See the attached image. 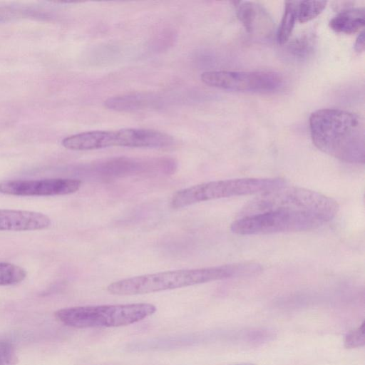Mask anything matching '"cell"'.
Wrapping results in <instances>:
<instances>
[{"mask_svg": "<svg viewBox=\"0 0 365 365\" xmlns=\"http://www.w3.org/2000/svg\"><path fill=\"white\" fill-rule=\"evenodd\" d=\"M314 145L323 153L341 161L364 164L365 128L359 115L338 108L313 112L309 119Z\"/></svg>", "mask_w": 365, "mask_h": 365, "instance_id": "cell-1", "label": "cell"}, {"mask_svg": "<svg viewBox=\"0 0 365 365\" xmlns=\"http://www.w3.org/2000/svg\"><path fill=\"white\" fill-rule=\"evenodd\" d=\"M256 262L165 271L135 276L114 282L107 291L115 295H136L175 289L225 279L243 277L261 273Z\"/></svg>", "mask_w": 365, "mask_h": 365, "instance_id": "cell-2", "label": "cell"}, {"mask_svg": "<svg viewBox=\"0 0 365 365\" xmlns=\"http://www.w3.org/2000/svg\"><path fill=\"white\" fill-rule=\"evenodd\" d=\"M277 209L314 213L324 217L329 222L337 215L339 206L335 200L321 192L284 185L259 193L242 207L237 217Z\"/></svg>", "mask_w": 365, "mask_h": 365, "instance_id": "cell-3", "label": "cell"}, {"mask_svg": "<svg viewBox=\"0 0 365 365\" xmlns=\"http://www.w3.org/2000/svg\"><path fill=\"white\" fill-rule=\"evenodd\" d=\"M157 310L149 303L73 307L56 312V318L74 328L117 327L138 322Z\"/></svg>", "mask_w": 365, "mask_h": 365, "instance_id": "cell-4", "label": "cell"}, {"mask_svg": "<svg viewBox=\"0 0 365 365\" xmlns=\"http://www.w3.org/2000/svg\"><path fill=\"white\" fill-rule=\"evenodd\" d=\"M174 142L173 136L164 132L129 128L82 132L65 138L61 144L69 150H91L110 147L163 148Z\"/></svg>", "mask_w": 365, "mask_h": 365, "instance_id": "cell-5", "label": "cell"}, {"mask_svg": "<svg viewBox=\"0 0 365 365\" xmlns=\"http://www.w3.org/2000/svg\"><path fill=\"white\" fill-rule=\"evenodd\" d=\"M286 184L284 179L237 178L210 181L177 191L172 197L170 205L178 209L211 200L234 196L259 194Z\"/></svg>", "mask_w": 365, "mask_h": 365, "instance_id": "cell-6", "label": "cell"}, {"mask_svg": "<svg viewBox=\"0 0 365 365\" xmlns=\"http://www.w3.org/2000/svg\"><path fill=\"white\" fill-rule=\"evenodd\" d=\"M328 222L317 214L277 209L238 217L231 224L230 230L240 235H267L312 230Z\"/></svg>", "mask_w": 365, "mask_h": 365, "instance_id": "cell-7", "label": "cell"}, {"mask_svg": "<svg viewBox=\"0 0 365 365\" xmlns=\"http://www.w3.org/2000/svg\"><path fill=\"white\" fill-rule=\"evenodd\" d=\"M200 78L211 87L242 92H274L280 89L284 83L279 73L269 71H210L203 72Z\"/></svg>", "mask_w": 365, "mask_h": 365, "instance_id": "cell-8", "label": "cell"}, {"mask_svg": "<svg viewBox=\"0 0 365 365\" xmlns=\"http://www.w3.org/2000/svg\"><path fill=\"white\" fill-rule=\"evenodd\" d=\"M81 184L80 180L70 178L14 180L0 183V192L18 196L64 195L77 192Z\"/></svg>", "mask_w": 365, "mask_h": 365, "instance_id": "cell-9", "label": "cell"}, {"mask_svg": "<svg viewBox=\"0 0 365 365\" xmlns=\"http://www.w3.org/2000/svg\"><path fill=\"white\" fill-rule=\"evenodd\" d=\"M237 16L250 34L267 37L273 31L274 24L269 13L262 5L252 1L240 2Z\"/></svg>", "mask_w": 365, "mask_h": 365, "instance_id": "cell-10", "label": "cell"}, {"mask_svg": "<svg viewBox=\"0 0 365 365\" xmlns=\"http://www.w3.org/2000/svg\"><path fill=\"white\" fill-rule=\"evenodd\" d=\"M50 225L51 219L41 212L0 209V231L43 230Z\"/></svg>", "mask_w": 365, "mask_h": 365, "instance_id": "cell-11", "label": "cell"}, {"mask_svg": "<svg viewBox=\"0 0 365 365\" xmlns=\"http://www.w3.org/2000/svg\"><path fill=\"white\" fill-rule=\"evenodd\" d=\"M159 102L155 96L143 93L122 94L108 98L104 105L108 109L130 112L153 108Z\"/></svg>", "mask_w": 365, "mask_h": 365, "instance_id": "cell-12", "label": "cell"}, {"mask_svg": "<svg viewBox=\"0 0 365 365\" xmlns=\"http://www.w3.org/2000/svg\"><path fill=\"white\" fill-rule=\"evenodd\" d=\"M364 23V8L358 7L341 11L330 20L329 26L335 32L352 34L363 28Z\"/></svg>", "mask_w": 365, "mask_h": 365, "instance_id": "cell-13", "label": "cell"}, {"mask_svg": "<svg viewBox=\"0 0 365 365\" xmlns=\"http://www.w3.org/2000/svg\"><path fill=\"white\" fill-rule=\"evenodd\" d=\"M298 1H286L284 11L277 33L278 43L284 44L289 38L297 19Z\"/></svg>", "mask_w": 365, "mask_h": 365, "instance_id": "cell-14", "label": "cell"}, {"mask_svg": "<svg viewBox=\"0 0 365 365\" xmlns=\"http://www.w3.org/2000/svg\"><path fill=\"white\" fill-rule=\"evenodd\" d=\"M26 271L16 264L0 262V285H13L22 282L26 277Z\"/></svg>", "mask_w": 365, "mask_h": 365, "instance_id": "cell-15", "label": "cell"}, {"mask_svg": "<svg viewBox=\"0 0 365 365\" xmlns=\"http://www.w3.org/2000/svg\"><path fill=\"white\" fill-rule=\"evenodd\" d=\"M326 1H302L297 4V19L305 23L315 19L325 9Z\"/></svg>", "mask_w": 365, "mask_h": 365, "instance_id": "cell-16", "label": "cell"}, {"mask_svg": "<svg viewBox=\"0 0 365 365\" xmlns=\"http://www.w3.org/2000/svg\"><path fill=\"white\" fill-rule=\"evenodd\" d=\"M365 344L364 322L360 327L348 332L344 339V346L353 349L363 346Z\"/></svg>", "mask_w": 365, "mask_h": 365, "instance_id": "cell-17", "label": "cell"}, {"mask_svg": "<svg viewBox=\"0 0 365 365\" xmlns=\"http://www.w3.org/2000/svg\"><path fill=\"white\" fill-rule=\"evenodd\" d=\"M17 356L12 344L0 340V365H16Z\"/></svg>", "mask_w": 365, "mask_h": 365, "instance_id": "cell-18", "label": "cell"}, {"mask_svg": "<svg viewBox=\"0 0 365 365\" xmlns=\"http://www.w3.org/2000/svg\"><path fill=\"white\" fill-rule=\"evenodd\" d=\"M312 40L310 36H304L296 39L292 44V51L299 56H306L312 48Z\"/></svg>", "mask_w": 365, "mask_h": 365, "instance_id": "cell-19", "label": "cell"}, {"mask_svg": "<svg viewBox=\"0 0 365 365\" xmlns=\"http://www.w3.org/2000/svg\"><path fill=\"white\" fill-rule=\"evenodd\" d=\"M364 32L362 31L356 38L354 49L358 53H361L364 51Z\"/></svg>", "mask_w": 365, "mask_h": 365, "instance_id": "cell-20", "label": "cell"}, {"mask_svg": "<svg viewBox=\"0 0 365 365\" xmlns=\"http://www.w3.org/2000/svg\"><path fill=\"white\" fill-rule=\"evenodd\" d=\"M230 365H256L252 363H239V364H230Z\"/></svg>", "mask_w": 365, "mask_h": 365, "instance_id": "cell-21", "label": "cell"}]
</instances>
